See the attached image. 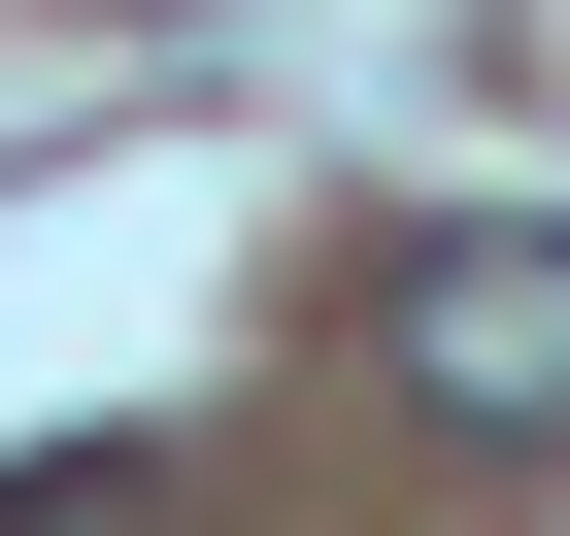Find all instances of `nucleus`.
I'll return each instance as SVG.
<instances>
[{
	"label": "nucleus",
	"instance_id": "f257e3e1",
	"mask_svg": "<svg viewBox=\"0 0 570 536\" xmlns=\"http://www.w3.org/2000/svg\"><path fill=\"white\" fill-rule=\"evenodd\" d=\"M370 369L436 436H570V235H370Z\"/></svg>",
	"mask_w": 570,
	"mask_h": 536
}]
</instances>
